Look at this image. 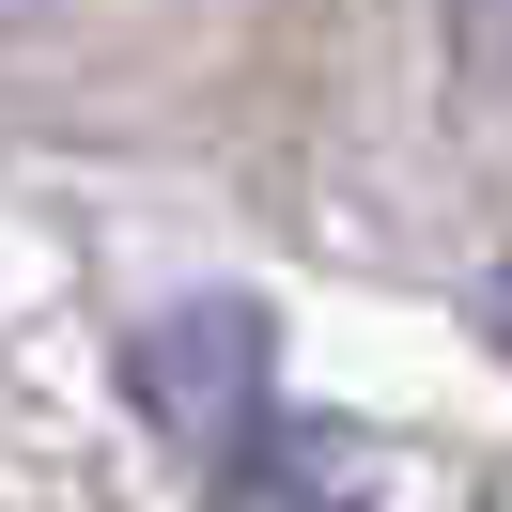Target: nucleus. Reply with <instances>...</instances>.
Masks as SVG:
<instances>
[{
	"mask_svg": "<svg viewBox=\"0 0 512 512\" xmlns=\"http://www.w3.org/2000/svg\"><path fill=\"white\" fill-rule=\"evenodd\" d=\"M481 342L512 357V264H497V280H481Z\"/></svg>",
	"mask_w": 512,
	"mask_h": 512,
	"instance_id": "7ed1b4c3",
	"label": "nucleus"
},
{
	"mask_svg": "<svg viewBox=\"0 0 512 512\" xmlns=\"http://www.w3.org/2000/svg\"><path fill=\"white\" fill-rule=\"evenodd\" d=\"M125 404L171 435V466H202V481L233 497V466L280 435V342H264V295H171V311H140Z\"/></svg>",
	"mask_w": 512,
	"mask_h": 512,
	"instance_id": "f257e3e1",
	"label": "nucleus"
},
{
	"mask_svg": "<svg viewBox=\"0 0 512 512\" xmlns=\"http://www.w3.org/2000/svg\"><path fill=\"white\" fill-rule=\"evenodd\" d=\"M450 16V78H466V109H512V0H435Z\"/></svg>",
	"mask_w": 512,
	"mask_h": 512,
	"instance_id": "f03ea898",
	"label": "nucleus"
}]
</instances>
